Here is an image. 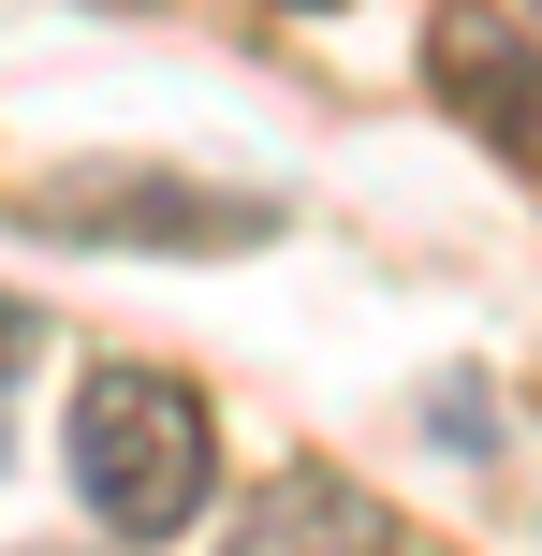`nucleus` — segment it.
I'll return each mask as SVG.
<instances>
[{
  "label": "nucleus",
  "mask_w": 542,
  "mask_h": 556,
  "mask_svg": "<svg viewBox=\"0 0 542 556\" xmlns=\"http://www.w3.org/2000/svg\"><path fill=\"white\" fill-rule=\"evenodd\" d=\"M29 366H45V307L0 293V440H15V381H29Z\"/></svg>",
  "instance_id": "obj_5"
},
{
  "label": "nucleus",
  "mask_w": 542,
  "mask_h": 556,
  "mask_svg": "<svg viewBox=\"0 0 542 556\" xmlns=\"http://www.w3.org/2000/svg\"><path fill=\"white\" fill-rule=\"evenodd\" d=\"M426 59H440V103H455L469 132H484L499 162H514L528 191H542V45H514V29H499L484 0H440Z\"/></svg>",
  "instance_id": "obj_3"
},
{
  "label": "nucleus",
  "mask_w": 542,
  "mask_h": 556,
  "mask_svg": "<svg viewBox=\"0 0 542 556\" xmlns=\"http://www.w3.org/2000/svg\"><path fill=\"white\" fill-rule=\"evenodd\" d=\"M59 469H74L88 528L103 542H176L205 513V483H220V425H205V381H176V366L147 352H103L74 381V425H59Z\"/></svg>",
  "instance_id": "obj_1"
},
{
  "label": "nucleus",
  "mask_w": 542,
  "mask_h": 556,
  "mask_svg": "<svg viewBox=\"0 0 542 556\" xmlns=\"http://www.w3.org/2000/svg\"><path fill=\"white\" fill-rule=\"evenodd\" d=\"M0 220L59 235V250H162V264H235L279 235V191H220V176H29Z\"/></svg>",
  "instance_id": "obj_2"
},
{
  "label": "nucleus",
  "mask_w": 542,
  "mask_h": 556,
  "mask_svg": "<svg viewBox=\"0 0 542 556\" xmlns=\"http://www.w3.org/2000/svg\"><path fill=\"white\" fill-rule=\"evenodd\" d=\"M235 556H396V528H381L367 483H338V469H279V483L250 498V528H235Z\"/></svg>",
  "instance_id": "obj_4"
},
{
  "label": "nucleus",
  "mask_w": 542,
  "mask_h": 556,
  "mask_svg": "<svg viewBox=\"0 0 542 556\" xmlns=\"http://www.w3.org/2000/svg\"><path fill=\"white\" fill-rule=\"evenodd\" d=\"M293 15H323V0H293Z\"/></svg>",
  "instance_id": "obj_6"
}]
</instances>
